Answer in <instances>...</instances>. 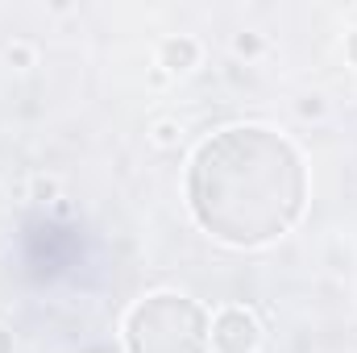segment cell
Instances as JSON below:
<instances>
[{
    "label": "cell",
    "instance_id": "3",
    "mask_svg": "<svg viewBox=\"0 0 357 353\" xmlns=\"http://www.w3.org/2000/svg\"><path fill=\"white\" fill-rule=\"evenodd\" d=\"M162 59H167L171 71H187V67L195 63V42H187V38H183V42H167V46H162Z\"/></svg>",
    "mask_w": 357,
    "mask_h": 353
},
{
    "label": "cell",
    "instance_id": "1",
    "mask_svg": "<svg viewBox=\"0 0 357 353\" xmlns=\"http://www.w3.org/2000/svg\"><path fill=\"white\" fill-rule=\"evenodd\" d=\"M195 320H199V312L187 299H178V295H154L150 303H142L133 312L129 345H133V353H204V333L175 337V329H187Z\"/></svg>",
    "mask_w": 357,
    "mask_h": 353
},
{
    "label": "cell",
    "instance_id": "2",
    "mask_svg": "<svg viewBox=\"0 0 357 353\" xmlns=\"http://www.w3.org/2000/svg\"><path fill=\"white\" fill-rule=\"evenodd\" d=\"M212 345L220 353H250L258 345V324H254V316H245V312H220L216 316V324H212Z\"/></svg>",
    "mask_w": 357,
    "mask_h": 353
}]
</instances>
